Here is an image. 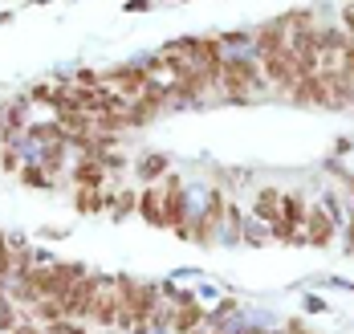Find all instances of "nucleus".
<instances>
[{
	"label": "nucleus",
	"mask_w": 354,
	"mask_h": 334,
	"mask_svg": "<svg viewBox=\"0 0 354 334\" xmlns=\"http://www.w3.org/2000/svg\"><path fill=\"white\" fill-rule=\"evenodd\" d=\"M8 334H45V331H37V326H25V322H17V326H12Z\"/></svg>",
	"instance_id": "f3484780"
},
{
	"label": "nucleus",
	"mask_w": 354,
	"mask_h": 334,
	"mask_svg": "<svg viewBox=\"0 0 354 334\" xmlns=\"http://www.w3.org/2000/svg\"><path fill=\"white\" fill-rule=\"evenodd\" d=\"M12 326H17V310H12V301H8V297H0V331L8 334Z\"/></svg>",
	"instance_id": "f8f14e48"
},
{
	"label": "nucleus",
	"mask_w": 354,
	"mask_h": 334,
	"mask_svg": "<svg viewBox=\"0 0 354 334\" xmlns=\"http://www.w3.org/2000/svg\"><path fill=\"white\" fill-rule=\"evenodd\" d=\"M114 290H118V322L142 331L151 314L159 310V290L147 281H131V277H114Z\"/></svg>",
	"instance_id": "f257e3e1"
},
{
	"label": "nucleus",
	"mask_w": 354,
	"mask_h": 334,
	"mask_svg": "<svg viewBox=\"0 0 354 334\" xmlns=\"http://www.w3.org/2000/svg\"><path fill=\"white\" fill-rule=\"evenodd\" d=\"M261 66H265V77H269L273 86H289V90H293V82L301 77V70H297V62H293L289 49H281V53H265Z\"/></svg>",
	"instance_id": "7ed1b4c3"
},
{
	"label": "nucleus",
	"mask_w": 354,
	"mask_h": 334,
	"mask_svg": "<svg viewBox=\"0 0 354 334\" xmlns=\"http://www.w3.org/2000/svg\"><path fill=\"white\" fill-rule=\"evenodd\" d=\"M139 208H142V216L151 224H163V192H147L139 200Z\"/></svg>",
	"instance_id": "9b49d317"
},
{
	"label": "nucleus",
	"mask_w": 354,
	"mask_h": 334,
	"mask_svg": "<svg viewBox=\"0 0 354 334\" xmlns=\"http://www.w3.org/2000/svg\"><path fill=\"white\" fill-rule=\"evenodd\" d=\"M106 192H102V187H77V208H82V212H102V208H106Z\"/></svg>",
	"instance_id": "1a4fd4ad"
},
{
	"label": "nucleus",
	"mask_w": 354,
	"mask_h": 334,
	"mask_svg": "<svg viewBox=\"0 0 354 334\" xmlns=\"http://www.w3.org/2000/svg\"><path fill=\"white\" fill-rule=\"evenodd\" d=\"M73 184L77 187H102L106 184V167L94 163V159H82V163L73 167Z\"/></svg>",
	"instance_id": "423d86ee"
},
{
	"label": "nucleus",
	"mask_w": 354,
	"mask_h": 334,
	"mask_svg": "<svg viewBox=\"0 0 354 334\" xmlns=\"http://www.w3.org/2000/svg\"><path fill=\"white\" fill-rule=\"evenodd\" d=\"M176 301H179V314L171 318V326H176L179 334H187L192 326H200V318H204V310H200V306H196L192 297H176Z\"/></svg>",
	"instance_id": "0eeeda50"
},
{
	"label": "nucleus",
	"mask_w": 354,
	"mask_h": 334,
	"mask_svg": "<svg viewBox=\"0 0 354 334\" xmlns=\"http://www.w3.org/2000/svg\"><path fill=\"white\" fill-rule=\"evenodd\" d=\"M257 216H265V221L277 228V224L285 221L281 216V196H277V192H261V196H257Z\"/></svg>",
	"instance_id": "6e6552de"
},
{
	"label": "nucleus",
	"mask_w": 354,
	"mask_h": 334,
	"mask_svg": "<svg viewBox=\"0 0 354 334\" xmlns=\"http://www.w3.org/2000/svg\"><path fill=\"white\" fill-rule=\"evenodd\" d=\"M232 98H241V94H248L257 82H261V74L248 66V62H220V77H216Z\"/></svg>",
	"instance_id": "f03ea898"
},
{
	"label": "nucleus",
	"mask_w": 354,
	"mask_h": 334,
	"mask_svg": "<svg viewBox=\"0 0 354 334\" xmlns=\"http://www.w3.org/2000/svg\"><path fill=\"white\" fill-rule=\"evenodd\" d=\"M45 334H86V331H82L73 318H57V322H49V331Z\"/></svg>",
	"instance_id": "ddd939ff"
},
{
	"label": "nucleus",
	"mask_w": 354,
	"mask_h": 334,
	"mask_svg": "<svg viewBox=\"0 0 354 334\" xmlns=\"http://www.w3.org/2000/svg\"><path fill=\"white\" fill-rule=\"evenodd\" d=\"M281 216L289 228H301L306 221V204H301V196H281Z\"/></svg>",
	"instance_id": "9d476101"
},
{
	"label": "nucleus",
	"mask_w": 354,
	"mask_h": 334,
	"mask_svg": "<svg viewBox=\"0 0 354 334\" xmlns=\"http://www.w3.org/2000/svg\"><path fill=\"white\" fill-rule=\"evenodd\" d=\"M306 232H310L314 245H330V236H334V221L326 216V208H306Z\"/></svg>",
	"instance_id": "39448f33"
},
{
	"label": "nucleus",
	"mask_w": 354,
	"mask_h": 334,
	"mask_svg": "<svg viewBox=\"0 0 354 334\" xmlns=\"http://www.w3.org/2000/svg\"><path fill=\"white\" fill-rule=\"evenodd\" d=\"M342 21H346V29H351V37H354V4H346V12H342Z\"/></svg>",
	"instance_id": "a211bd4d"
},
{
	"label": "nucleus",
	"mask_w": 354,
	"mask_h": 334,
	"mask_svg": "<svg viewBox=\"0 0 354 334\" xmlns=\"http://www.w3.org/2000/svg\"><path fill=\"white\" fill-rule=\"evenodd\" d=\"M163 167H167V163H163L159 155H147V159H142V176H147V180H155V176H163Z\"/></svg>",
	"instance_id": "4468645a"
},
{
	"label": "nucleus",
	"mask_w": 354,
	"mask_h": 334,
	"mask_svg": "<svg viewBox=\"0 0 354 334\" xmlns=\"http://www.w3.org/2000/svg\"><path fill=\"white\" fill-rule=\"evenodd\" d=\"M0 265H12V257H8V241H4V232H0Z\"/></svg>",
	"instance_id": "dca6fc26"
},
{
	"label": "nucleus",
	"mask_w": 354,
	"mask_h": 334,
	"mask_svg": "<svg viewBox=\"0 0 354 334\" xmlns=\"http://www.w3.org/2000/svg\"><path fill=\"white\" fill-rule=\"evenodd\" d=\"M25 180H29V184H49V180H45V171H37V167L25 171Z\"/></svg>",
	"instance_id": "2eb2a0df"
},
{
	"label": "nucleus",
	"mask_w": 354,
	"mask_h": 334,
	"mask_svg": "<svg viewBox=\"0 0 354 334\" xmlns=\"http://www.w3.org/2000/svg\"><path fill=\"white\" fill-rule=\"evenodd\" d=\"M183 212H187V204H183V187H179V180H167V196H163V224H167V228H187V224H183Z\"/></svg>",
	"instance_id": "20e7f679"
},
{
	"label": "nucleus",
	"mask_w": 354,
	"mask_h": 334,
	"mask_svg": "<svg viewBox=\"0 0 354 334\" xmlns=\"http://www.w3.org/2000/svg\"><path fill=\"white\" fill-rule=\"evenodd\" d=\"M351 245H354V221H351Z\"/></svg>",
	"instance_id": "6ab92c4d"
}]
</instances>
